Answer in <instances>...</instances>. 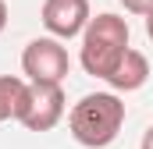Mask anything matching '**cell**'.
<instances>
[{
	"label": "cell",
	"mask_w": 153,
	"mask_h": 149,
	"mask_svg": "<svg viewBox=\"0 0 153 149\" xmlns=\"http://www.w3.org/2000/svg\"><path fill=\"white\" fill-rule=\"evenodd\" d=\"M125 124V100L117 96L114 89L111 92H89L82 96L71 114H68V131L78 146L85 149H103L117 139Z\"/></svg>",
	"instance_id": "1"
},
{
	"label": "cell",
	"mask_w": 153,
	"mask_h": 149,
	"mask_svg": "<svg viewBox=\"0 0 153 149\" xmlns=\"http://www.w3.org/2000/svg\"><path fill=\"white\" fill-rule=\"evenodd\" d=\"M125 50H128V21L121 14L103 11V14L89 18V25L82 32V50H78L85 74L107 78L117 68V60L125 57Z\"/></svg>",
	"instance_id": "2"
},
{
	"label": "cell",
	"mask_w": 153,
	"mask_h": 149,
	"mask_svg": "<svg viewBox=\"0 0 153 149\" xmlns=\"http://www.w3.org/2000/svg\"><path fill=\"white\" fill-rule=\"evenodd\" d=\"M68 68H71L68 50L57 36H39L22 50V74L32 85H64Z\"/></svg>",
	"instance_id": "3"
},
{
	"label": "cell",
	"mask_w": 153,
	"mask_h": 149,
	"mask_svg": "<svg viewBox=\"0 0 153 149\" xmlns=\"http://www.w3.org/2000/svg\"><path fill=\"white\" fill-rule=\"evenodd\" d=\"M43 29L57 39H75L85 32L93 11H89V0H43Z\"/></svg>",
	"instance_id": "4"
},
{
	"label": "cell",
	"mask_w": 153,
	"mask_h": 149,
	"mask_svg": "<svg viewBox=\"0 0 153 149\" xmlns=\"http://www.w3.org/2000/svg\"><path fill=\"white\" fill-rule=\"evenodd\" d=\"M64 89L61 85H32L29 89V107L22 114V124L29 131H50L64 117Z\"/></svg>",
	"instance_id": "5"
},
{
	"label": "cell",
	"mask_w": 153,
	"mask_h": 149,
	"mask_svg": "<svg viewBox=\"0 0 153 149\" xmlns=\"http://www.w3.org/2000/svg\"><path fill=\"white\" fill-rule=\"evenodd\" d=\"M146 78H150V60H146V53H139V50H125V57L117 60V68L103 82L114 89V92H135V89H143L146 85Z\"/></svg>",
	"instance_id": "6"
},
{
	"label": "cell",
	"mask_w": 153,
	"mask_h": 149,
	"mask_svg": "<svg viewBox=\"0 0 153 149\" xmlns=\"http://www.w3.org/2000/svg\"><path fill=\"white\" fill-rule=\"evenodd\" d=\"M29 78L18 74H0V121H22V114L29 107Z\"/></svg>",
	"instance_id": "7"
},
{
	"label": "cell",
	"mask_w": 153,
	"mask_h": 149,
	"mask_svg": "<svg viewBox=\"0 0 153 149\" xmlns=\"http://www.w3.org/2000/svg\"><path fill=\"white\" fill-rule=\"evenodd\" d=\"M121 7H125L128 14H143V18H146L153 11V0H121Z\"/></svg>",
	"instance_id": "8"
},
{
	"label": "cell",
	"mask_w": 153,
	"mask_h": 149,
	"mask_svg": "<svg viewBox=\"0 0 153 149\" xmlns=\"http://www.w3.org/2000/svg\"><path fill=\"white\" fill-rule=\"evenodd\" d=\"M139 149H153V124L143 131V142H139Z\"/></svg>",
	"instance_id": "9"
},
{
	"label": "cell",
	"mask_w": 153,
	"mask_h": 149,
	"mask_svg": "<svg viewBox=\"0 0 153 149\" xmlns=\"http://www.w3.org/2000/svg\"><path fill=\"white\" fill-rule=\"evenodd\" d=\"M7 29V0H0V32Z\"/></svg>",
	"instance_id": "10"
},
{
	"label": "cell",
	"mask_w": 153,
	"mask_h": 149,
	"mask_svg": "<svg viewBox=\"0 0 153 149\" xmlns=\"http://www.w3.org/2000/svg\"><path fill=\"white\" fill-rule=\"evenodd\" d=\"M146 36L153 39V11H150V14H146Z\"/></svg>",
	"instance_id": "11"
}]
</instances>
